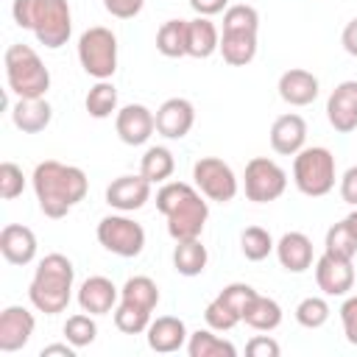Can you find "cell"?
Here are the masks:
<instances>
[{"label":"cell","instance_id":"ffe728a7","mask_svg":"<svg viewBox=\"0 0 357 357\" xmlns=\"http://www.w3.org/2000/svg\"><path fill=\"white\" fill-rule=\"evenodd\" d=\"M279 98L287 103V106H310L315 98H318V78L310 73V70H301V67H293V70H284L279 75Z\"/></svg>","mask_w":357,"mask_h":357},{"label":"cell","instance_id":"d6a6232c","mask_svg":"<svg viewBox=\"0 0 357 357\" xmlns=\"http://www.w3.org/2000/svg\"><path fill=\"white\" fill-rule=\"evenodd\" d=\"M240 251H243L245 259L262 262L271 251H276V243H273L271 231H265L262 226H248V229H243V234H240Z\"/></svg>","mask_w":357,"mask_h":357},{"label":"cell","instance_id":"83f0119b","mask_svg":"<svg viewBox=\"0 0 357 357\" xmlns=\"http://www.w3.org/2000/svg\"><path fill=\"white\" fill-rule=\"evenodd\" d=\"M173 170H176V159L165 145H151L139 159V173L151 184H165L173 176Z\"/></svg>","mask_w":357,"mask_h":357},{"label":"cell","instance_id":"7402d4cb","mask_svg":"<svg viewBox=\"0 0 357 357\" xmlns=\"http://www.w3.org/2000/svg\"><path fill=\"white\" fill-rule=\"evenodd\" d=\"M276 259L290 273H304L312 268V240L304 231H287L276 243Z\"/></svg>","mask_w":357,"mask_h":357},{"label":"cell","instance_id":"4316f807","mask_svg":"<svg viewBox=\"0 0 357 357\" xmlns=\"http://www.w3.org/2000/svg\"><path fill=\"white\" fill-rule=\"evenodd\" d=\"M243 321H245L251 329H257V332H273V329L282 324V307H279V301H273V298L257 293V296L251 298V304L245 307Z\"/></svg>","mask_w":357,"mask_h":357},{"label":"cell","instance_id":"74e56055","mask_svg":"<svg viewBox=\"0 0 357 357\" xmlns=\"http://www.w3.org/2000/svg\"><path fill=\"white\" fill-rule=\"evenodd\" d=\"M204 321H206V326L215 329V332H229V329H234L243 318H240L223 298L215 296V298L206 304V310H204Z\"/></svg>","mask_w":357,"mask_h":357},{"label":"cell","instance_id":"836d02e7","mask_svg":"<svg viewBox=\"0 0 357 357\" xmlns=\"http://www.w3.org/2000/svg\"><path fill=\"white\" fill-rule=\"evenodd\" d=\"M324 251L332 257H343V259H354L357 254V237L351 234V229L346 226V220L329 226L326 240H324Z\"/></svg>","mask_w":357,"mask_h":357},{"label":"cell","instance_id":"c3c4849f","mask_svg":"<svg viewBox=\"0 0 357 357\" xmlns=\"http://www.w3.org/2000/svg\"><path fill=\"white\" fill-rule=\"evenodd\" d=\"M39 357H75V346L73 343H50L39 351Z\"/></svg>","mask_w":357,"mask_h":357},{"label":"cell","instance_id":"cb8c5ba5","mask_svg":"<svg viewBox=\"0 0 357 357\" xmlns=\"http://www.w3.org/2000/svg\"><path fill=\"white\" fill-rule=\"evenodd\" d=\"M220 47V31L209 17L187 20V56L192 59H209Z\"/></svg>","mask_w":357,"mask_h":357},{"label":"cell","instance_id":"f1b7e54d","mask_svg":"<svg viewBox=\"0 0 357 357\" xmlns=\"http://www.w3.org/2000/svg\"><path fill=\"white\" fill-rule=\"evenodd\" d=\"M187 351L190 357H237L234 343L223 340L215 335V329H198L187 337Z\"/></svg>","mask_w":357,"mask_h":357},{"label":"cell","instance_id":"d590c367","mask_svg":"<svg viewBox=\"0 0 357 357\" xmlns=\"http://www.w3.org/2000/svg\"><path fill=\"white\" fill-rule=\"evenodd\" d=\"M95 335H98V326H95V321H92V315L89 312H75V315H70L67 318V324H64V340L67 343H73L75 349H84V346H89L92 340H95Z\"/></svg>","mask_w":357,"mask_h":357},{"label":"cell","instance_id":"7a4b0ae2","mask_svg":"<svg viewBox=\"0 0 357 357\" xmlns=\"http://www.w3.org/2000/svg\"><path fill=\"white\" fill-rule=\"evenodd\" d=\"M156 209L167 220V234L178 240H195L204 231L209 206L198 187L187 181H165L156 192Z\"/></svg>","mask_w":357,"mask_h":357},{"label":"cell","instance_id":"8fae6325","mask_svg":"<svg viewBox=\"0 0 357 357\" xmlns=\"http://www.w3.org/2000/svg\"><path fill=\"white\" fill-rule=\"evenodd\" d=\"M114 128L126 145H145L156 131V114L142 103H128L114 114Z\"/></svg>","mask_w":357,"mask_h":357},{"label":"cell","instance_id":"3957f363","mask_svg":"<svg viewBox=\"0 0 357 357\" xmlns=\"http://www.w3.org/2000/svg\"><path fill=\"white\" fill-rule=\"evenodd\" d=\"M11 17L20 28L36 33L39 45L59 50L73 33V14L67 0H14Z\"/></svg>","mask_w":357,"mask_h":357},{"label":"cell","instance_id":"9a60e30c","mask_svg":"<svg viewBox=\"0 0 357 357\" xmlns=\"http://www.w3.org/2000/svg\"><path fill=\"white\" fill-rule=\"evenodd\" d=\"M195 126V106L187 98H167L156 109V131L165 139H184Z\"/></svg>","mask_w":357,"mask_h":357},{"label":"cell","instance_id":"277c9868","mask_svg":"<svg viewBox=\"0 0 357 357\" xmlns=\"http://www.w3.org/2000/svg\"><path fill=\"white\" fill-rule=\"evenodd\" d=\"M73 279H75V268L64 254L42 257L33 271V279L28 284L31 304L45 315L64 312L73 298Z\"/></svg>","mask_w":357,"mask_h":357},{"label":"cell","instance_id":"f546056e","mask_svg":"<svg viewBox=\"0 0 357 357\" xmlns=\"http://www.w3.org/2000/svg\"><path fill=\"white\" fill-rule=\"evenodd\" d=\"M156 50L167 59L187 56V20H167L156 31Z\"/></svg>","mask_w":357,"mask_h":357},{"label":"cell","instance_id":"7bdbcfd3","mask_svg":"<svg viewBox=\"0 0 357 357\" xmlns=\"http://www.w3.org/2000/svg\"><path fill=\"white\" fill-rule=\"evenodd\" d=\"M279 343L273 340V337H268V335H257V337H251L248 343H245V354L248 357H279Z\"/></svg>","mask_w":357,"mask_h":357},{"label":"cell","instance_id":"1f68e13d","mask_svg":"<svg viewBox=\"0 0 357 357\" xmlns=\"http://www.w3.org/2000/svg\"><path fill=\"white\" fill-rule=\"evenodd\" d=\"M84 106H86L89 117H95V120H106V117L117 114V89H114V84L112 81H98L86 92Z\"/></svg>","mask_w":357,"mask_h":357},{"label":"cell","instance_id":"ba28073f","mask_svg":"<svg viewBox=\"0 0 357 357\" xmlns=\"http://www.w3.org/2000/svg\"><path fill=\"white\" fill-rule=\"evenodd\" d=\"M95 234H98V243L109 254L123 257V259L139 257L142 248H145V229L137 220L126 218V212L123 215H106V218H100Z\"/></svg>","mask_w":357,"mask_h":357},{"label":"cell","instance_id":"8992f818","mask_svg":"<svg viewBox=\"0 0 357 357\" xmlns=\"http://www.w3.org/2000/svg\"><path fill=\"white\" fill-rule=\"evenodd\" d=\"M335 156L324 145H304L293 156V184L307 198H321L335 187Z\"/></svg>","mask_w":357,"mask_h":357},{"label":"cell","instance_id":"e575fe53","mask_svg":"<svg viewBox=\"0 0 357 357\" xmlns=\"http://www.w3.org/2000/svg\"><path fill=\"white\" fill-rule=\"evenodd\" d=\"M151 324V312L142 310V307H134L128 301H120L114 307V326L123 332V335H139L145 332Z\"/></svg>","mask_w":357,"mask_h":357},{"label":"cell","instance_id":"e0dca14e","mask_svg":"<svg viewBox=\"0 0 357 357\" xmlns=\"http://www.w3.org/2000/svg\"><path fill=\"white\" fill-rule=\"evenodd\" d=\"M307 142V123L301 114L296 112H287V114H279L271 126V148L279 153V156H296Z\"/></svg>","mask_w":357,"mask_h":357},{"label":"cell","instance_id":"bcb514c9","mask_svg":"<svg viewBox=\"0 0 357 357\" xmlns=\"http://www.w3.org/2000/svg\"><path fill=\"white\" fill-rule=\"evenodd\" d=\"M190 8L198 17H215V14L229 8V0H190Z\"/></svg>","mask_w":357,"mask_h":357},{"label":"cell","instance_id":"ee69618b","mask_svg":"<svg viewBox=\"0 0 357 357\" xmlns=\"http://www.w3.org/2000/svg\"><path fill=\"white\" fill-rule=\"evenodd\" d=\"M145 0H103V8L117 20H131L142 11Z\"/></svg>","mask_w":357,"mask_h":357},{"label":"cell","instance_id":"681fc988","mask_svg":"<svg viewBox=\"0 0 357 357\" xmlns=\"http://www.w3.org/2000/svg\"><path fill=\"white\" fill-rule=\"evenodd\" d=\"M343 220H346V226L351 229V234L357 237V206H354V212H349V215H346Z\"/></svg>","mask_w":357,"mask_h":357},{"label":"cell","instance_id":"f35d334b","mask_svg":"<svg viewBox=\"0 0 357 357\" xmlns=\"http://www.w3.org/2000/svg\"><path fill=\"white\" fill-rule=\"evenodd\" d=\"M223 31H259V11L245 3L229 6L223 11Z\"/></svg>","mask_w":357,"mask_h":357},{"label":"cell","instance_id":"4dcf8cb0","mask_svg":"<svg viewBox=\"0 0 357 357\" xmlns=\"http://www.w3.org/2000/svg\"><path fill=\"white\" fill-rule=\"evenodd\" d=\"M120 301H128L134 307H142V310L153 312L156 304H159V287L151 276H131L120 287Z\"/></svg>","mask_w":357,"mask_h":357},{"label":"cell","instance_id":"603a6c76","mask_svg":"<svg viewBox=\"0 0 357 357\" xmlns=\"http://www.w3.org/2000/svg\"><path fill=\"white\" fill-rule=\"evenodd\" d=\"M11 120L22 134H39L50 126L53 109L45 98H17L11 106Z\"/></svg>","mask_w":357,"mask_h":357},{"label":"cell","instance_id":"52a82bcc","mask_svg":"<svg viewBox=\"0 0 357 357\" xmlns=\"http://www.w3.org/2000/svg\"><path fill=\"white\" fill-rule=\"evenodd\" d=\"M78 61L86 75L109 81L117 70V36L103 25L86 28L78 36Z\"/></svg>","mask_w":357,"mask_h":357},{"label":"cell","instance_id":"60d3db41","mask_svg":"<svg viewBox=\"0 0 357 357\" xmlns=\"http://www.w3.org/2000/svg\"><path fill=\"white\" fill-rule=\"evenodd\" d=\"M254 296H257V290H254L251 284H245V282H231V284H226V287L218 293V298H223L240 318H243V312H245V307L251 304Z\"/></svg>","mask_w":357,"mask_h":357},{"label":"cell","instance_id":"484cf974","mask_svg":"<svg viewBox=\"0 0 357 357\" xmlns=\"http://www.w3.org/2000/svg\"><path fill=\"white\" fill-rule=\"evenodd\" d=\"M206 259H209L206 245L198 237L195 240H178L176 248H173V268L181 276H198V273H204Z\"/></svg>","mask_w":357,"mask_h":357},{"label":"cell","instance_id":"5bb4252c","mask_svg":"<svg viewBox=\"0 0 357 357\" xmlns=\"http://www.w3.org/2000/svg\"><path fill=\"white\" fill-rule=\"evenodd\" d=\"M326 120L337 134L357 128V81H340L326 98Z\"/></svg>","mask_w":357,"mask_h":357},{"label":"cell","instance_id":"d6986e66","mask_svg":"<svg viewBox=\"0 0 357 357\" xmlns=\"http://www.w3.org/2000/svg\"><path fill=\"white\" fill-rule=\"evenodd\" d=\"M120 298V290L106 276H89L78 287V307L89 315H106L114 312V304Z\"/></svg>","mask_w":357,"mask_h":357},{"label":"cell","instance_id":"8d00e7d4","mask_svg":"<svg viewBox=\"0 0 357 357\" xmlns=\"http://www.w3.org/2000/svg\"><path fill=\"white\" fill-rule=\"evenodd\" d=\"M329 304H326V298H321V296H307V298H301L298 301V307H296V321L304 326V329H318V326H324L326 321H329Z\"/></svg>","mask_w":357,"mask_h":357},{"label":"cell","instance_id":"5b68a950","mask_svg":"<svg viewBox=\"0 0 357 357\" xmlns=\"http://www.w3.org/2000/svg\"><path fill=\"white\" fill-rule=\"evenodd\" d=\"M8 89L17 98H45L50 89V73L31 45H8L3 56Z\"/></svg>","mask_w":357,"mask_h":357},{"label":"cell","instance_id":"2e32d148","mask_svg":"<svg viewBox=\"0 0 357 357\" xmlns=\"http://www.w3.org/2000/svg\"><path fill=\"white\" fill-rule=\"evenodd\" d=\"M151 198V181L139 176H120L106 187V204L117 212H137Z\"/></svg>","mask_w":357,"mask_h":357},{"label":"cell","instance_id":"30bf717a","mask_svg":"<svg viewBox=\"0 0 357 357\" xmlns=\"http://www.w3.org/2000/svg\"><path fill=\"white\" fill-rule=\"evenodd\" d=\"M192 181L204 198L218 201V204H229L237 195V176L218 156H201L192 165Z\"/></svg>","mask_w":357,"mask_h":357},{"label":"cell","instance_id":"44dd1931","mask_svg":"<svg viewBox=\"0 0 357 357\" xmlns=\"http://www.w3.org/2000/svg\"><path fill=\"white\" fill-rule=\"evenodd\" d=\"M0 254L11 265H28L36 257V234L22 223H8L0 231Z\"/></svg>","mask_w":357,"mask_h":357},{"label":"cell","instance_id":"ac0fdd59","mask_svg":"<svg viewBox=\"0 0 357 357\" xmlns=\"http://www.w3.org/2000/svg\"><path fill=\"white\" fill-rule=\"evenodd\" d=\"M145 337H148V349L151 351H156V354H173V351H178L187 343L190 332H187V326H184L181 318H176V315H159L156 321L148 324Z\"/></svg>","mask_w":357,"mask_h":357},{"label":"cell","instance_id":"9c48e42d","mask_svg":"<svg viewBox=\"0 0 357 357\" xmlns=\"http://www.w3.org/2000/svg\"><path fill=\"white\" fill-rule=\"evenodd\" d=\"M245 198L254 204H271L287 190V173L268 156H254L243 173Z\"/></svg>","mask_w":357,"mask_h":357},{"label":"cell","instance_id":"b9f144b4","mask_svg":"<svg viewBox=\"0 0 357 357\" xmlns=\"http://www.w3.org/2000/svg\"><path fill=\"white\" fill-rule=\"evenodd\" d=\"M340 324H343V335L351 346H357V296H349L340 304Z\"/></svg>","mask_w":357,"mask_h":357},{"label":"cell","instance_id":"7c38bea8","mask_svg":"<svg viewBox=\"0 0 357 357\" xmlns=\"http://www.w3.org/2000/svg\"><path fill=\"white\" fill-rule=\"evenodd\" d=\"M315 284H318V290H324V296H346L354 287L351 259L332 257L324 251L315 259Z\"/></svg>","mask_w":357,"mask_h":357},{"label":"cell","instance_id":"4fadbf2b","mask_svg":"<svg viewBox=\"0 0 357 357\" xmlns=\"http://www.w3.org/2000/svg\"><path fill=\"white\" fill-rule=\"evenodd\" d=\"M33 329H36V318L31 310H25L20 304L6 307L0 312V351H6V354L20 351L22 346H28Z\"/></svg>","mask_w":357,"mask_h":357},{"label":"cell","instance_id":"ab89813d","mask_svg":"<svg viewBox=\"0 0 357 357\" xmlns=\"http://www.w3.org/2000/svg\"><path fill=\"white\" fill-rule=\"evenodd\" d=\"M25 190V176L22 167L14 162H3L0 165V198L3 201H14L17 195H22Z\"/></svg>","mask_w":357,"mask_h":357},{"label":"cell","instance_id":"7dc6e473","mask_svg":"<svg viewBox=\"0 0 357 357\" xmlns=\"http://www.w3.org/2000/svg\"><path fill=\"white\" fill-rule=\"evenodd\" d=\"M340 45H343V50H346L349 56L357 59V17H354L351 22H346V28H343V33H340Z\"/></svg>","mask_w":357,"mask_h":357},{"label":"cell","instance_id":"d4e9b609","mask_svg":"<svg viewBox=\"0 0 357 357\" xmlns=\"http://www.w3.org/2000/svg\"><path fill=\"white\" fill-rule=\"evenodd\" d=\"M218 50H220L226 64L245 67L257 56V31H223Z\"/></svg>","mask_w":357,"mask_h":357},{"label":"cell","instance_id":"6da1fadb","mask_svg":"<svg viewBox=\"0 0 357 357\" xmlns=\"http://www.w3.org/2000/svg\"><path fill=\"white\" fill-rule=\"evenodd\" d=\"M31 184H33L39 209L53 220L64 218L75 204H81L86 198V190H89V178L81 167L64 165L56 159L39 162L33 167Z\"/></svg>","mask_w":357,"mask_h":357},{"label":"cell","instance_id":"f6af8a7d","mask_svg":"<svg viewBox=\"0 0 357 357\" xmlns=\"http://www.w3.org/2000/svg\"><path fill=\"white\" fill-rule=\"evenodd\" d=\"M340 198L351 206H357V165H351L343 176H340Z\"/></svg>","mask_w":357,"mask_h":357}]
</instances>
